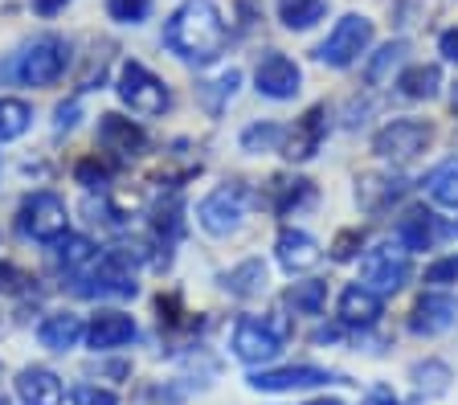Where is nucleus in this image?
Segmentation results:
<instances>
[{
    "mask_svg": "<svg viewBox=\"0 0 458 405\" xmlns=\"http://www.w3.org/2000/svg\"><path fill=\"white\" fill-rule=\"evenodd\" d=\"M164 46L184 62H213L225 49V21H221L213 0H184L181 9L172 13V21L164 25Z\"/></svg>",
    "mask_w": 458,
    "mask_h": 405,
    "instance_id": "obj_1",
    "label": "nucleus"
},
{
    "mask_svg": "<svg viewBox=\"0 0 458 405\" xmlns=\"http://www.w3.org/2000/svg\"><path fill=\"white\" fill-rule=\"evenodd\" d=\"M66 66H70V46L49 33V38L21 46L13 54V62L0 66V78H21L25 87H49V82H57L66 74Z\"/></svg>",
    "mask_w": 458,
    "mask_h": 405,
    "instance_id": "obj_2",
    "label": "nucleus"
},
{
    "mask_svg": "<svg viewBox=\"0 0 458 405\" xmlns=\"http://www.w3.org/2000/svg\"><path fill=\"white\" fill-rule=\"evenodd\" d=\"M140 258L143 254L140 250L131 254L127 246L103 254L98 266L78 283V295H86V300H131L135 291H140V283H135V262Z\"/></svg>",
    "mask_w": 458,
    "mask_h": 405,
    "instance_id": "obj_3",
    "label": "nucleus"
},
{
    "mask_svg": "<svg viewBox=\"0 0 458 405\" xmlns=\"http://www.w3.org/2000/svg\"><path fill=\"white\" fill-rule=\"evenodd\" d=\"M286 319L283 316H246L238 319V328H233V357L242 365H267L283 352V340H286Z\"/></svg>",
    "mask_w": 458,
    "mask_h": 405,
    "instance_id": "obj_4",
    "label": "nucleus"
},
{
    "mask_svg": "<svg viewBox=\"0 0 458 405\" xmlns=\"http://www.w3.org/2000/svg\"><path fill=\"white\" fill-rule=\"evenodd\" d=\"M114 90H119V98L131 106L135 115H164V111L172 106L168 87H164L148 66H140V62H123V66H119V82H114Z\"/></svg>",
    "mask_w": 458,
    "mask_h": 405,
    "instance_id": "obj_5",
    "label": "nucleus"
},
{
    "mask_svg": "<svg viewBox=\"0 0 458 405\" xmlns=\"http://www.w3.org/2000/svg\"><path fill=\"white\" fill-rule=\"evenodd\" d=\"M434 139V127L421 123V119H393L389 127L372 135V152L389 160V165H410L413 156H421Z\"/></svg>",
    "mask_w": 458,
    "mask_h": 405,
    "instance_id": "obj_6",
    "label": "nucleus"
},
{
    "mask_svg": "<svg viewBox=\"0 0 458 405\" xmlns=\"http://www.w3.org/2000/svg\"><path fill=\"white\" fill-rule=\"evenodd\" d=\"M246 209H250L246 184H221L217 193H209L197 205V222H200V230L213 233V238H229V233L242 225Z\"/></svg>",
    "mask_w": 458,
    "mask_h": 405,
    "instance_id": "obj_7",
    "label": "nucleus"
},
{
    "mask_svg": "<svg viewBox=\"0 0 458 405\" xmlns=\"http://www.w3.org/2000/svg\"><path fill=\"white\" fill-rule=\"evenodd\" d=\"M17 225H21V233L33 238V241H57L70 225L66 201H62L57 193L25 197V201H21V213H17Z\"/></svg>",
    "mask_w": 458,
    "mask_h": 405,
    "instance_id": "obj_8",
    "label": "nucleus"
},
{
    "mask_svg": "<svg viewBox=\"0 0 458 405\" xmlns=\"http://www.w3.org/2000/svg\"><path fill=\"white\" fill-rule=\"evenodd\" d=\"M410 279V250L405 246H372L360 258V283L377 295H393Z\"/></svg>",
    "mask_w": 458,
    "mask_h": 405,
    "instance_id": "obj_9",
    "label": "nucleus"
},
{
    "mask_svg": "<svg viewBox=\"0 0 458 405\" xmlns=\"http://www.w3.org/2000/svg\"><path fill=\"white\" fill-rule=\"evenodd\" d=\"M369 46H372V21L360 17V13H348L344 21H335V30L327 33V41L319 46V62L344 70V66H352Z\"/></svg>",
    "mask_w": 458,
    "mask_h": 405,
    "instance_id": "obj_10",
    "label": "nucleus"
},
{
    "mask_svg": "<svg viewBox=\"0 0 458 405\" xmlns=\"http://www.w3.org/2000/svg\"><path fill=\"white\" fill-rule=\"evenodd\" d=\"M98 148L114 165H127V160H140L148 152V135H143L140 123H131L123 115H103L98 119Z\"/></svg>",
    "mask_w": 458,
    "mask_h": 405,
    "instance_id": "obj_11",
    "label": "nucleus"
},
{
    "mask_svg": "<svg viewBox=\"0 0 458 405\" xmlns=\"http://www.w3.org/2000/svg\"><path fill=\"white\" fill-rule=\"evenodd\" d=\"M458 324V300L442 295V291H426L410 311V332L413 336H442Z\"/></svg>",
    "mask_w": 458,
    "mask_h": 405,
    "instance_id": "obj_12",
    "label": "nucleus"
},
{
    "mask_svg": "<svg viewBox=\"0 0 458 405\" xmlns=\"http://www.w3.org/2000/svg\"><path fill=\"white\" fill-rule=\"evenodd\" d=\"M327 381H340L327 368H311V365H291V368H258L250 373V385L262 389V393H295V389H311V385H327Z\"/></svg>",
    "mask_w": 458,
    "mask_h": 405,
    "instance_id": "obj_13",
    "label": "nucleus"
},
{
    "mask_svg": "<svg viewBox=\"0 0 458 405\" xmlns=\"http://www.w3.org/2000/svg\"><path fill=\"white\" fill-rule=\"evenodd\" d=\"M254 82H258V95L283 103V98L299 95L303 74H299V66L286 58V54H262V62H258V70H254Z\"/></svg>",
    "mask_w": 458,
    "mask_h": 405,
    "instance_id": "obj_14",
    "label": "nucleus"
},
{
    "mask_svg": "<svg viewBox=\"0 0 458 405\" xmlns=\"http://www.w3.org/2000/svg\"><path fill=\"white\" fill-rule=\"evenodd\" d=\"M324 131H327V106H311V111L283 135V156L286 160H311V156L319 152V144H324Z\"/></svg>",
    "mask_w": 458,
    "mask_h": 405,
    "instance_id": "obj_15",
    "label": "nucleus"
},
{
    "mask_svg": "<svg viewBox=\"0 0 458 405\" xmlns=\"http://www.w3.org/2000/svg\"><path fill=\"white\" fill-rule=\"evenodd\" d=\"M275 254H278V266L299 274V270H311L315 262H319V241L307 230H291V225H286L275 238Z\"/></svg>",
    "mask_w": 458,
    "mask_h": 405,
    "instance_id": "obj_16",
    "label": "nucleus"
},
{
    "mask_svg": "<svg viewBox=\"0 0 458 405\" xmlns=\"http://www.w3.org/2000/svg\"><path fill=\"white\" fill-rule=\"evenodd\" d=\"M335 311H340V324H348V328H369L381 319V295L369 291L364 283H352V287H344Z\"/></svg>",
    "mask_w": 458,
    "mask_h": 405,
    "instance_id": "obj_17",
    "label": "nucleus"
},
{
    "mask_svg": "<svg viewBox=\"0 0 458 405\" xmlns=\"http://www.w3.org/2000/svg\"><path fill=\"white\" fill-rule=\"evenodd\" d=\"M17 397H21V405H62L66 389H62L57 373L33 365V368H21L17 373Z\"/></svg>",
    "mask_w": 458,
    "mask_h": 405,
    "instance_id": "obj_18",
    "label": "nucleus"
},
{
    "mask_svg": "<svg viewBox=\"0 0 458 405\" xmlns=\"http://www.w3.org/2000/svg\"><path fill=\"white\" fill-rule=\"evenodd\" d=\"M82 336H86V324H82V316H74V311L46 316L41 319V328H38L41 348H49V352H70V348H78Z\"/></svg>",
    "mask_w": 458,
    "mask_h": 405,
    "instance_id": "obj_19",
    "label": "nucleus"
},
{
    "mask_svg": "<svg viewBox=\"0 0 458 405\" xmlns=\"http://www.w3.org/2000/svg\"><path fill=\"white\" fill-rule=\"evenodd\" d=\"M86 340H90V348H98V352L119 348V344H127V340H135V319L123 316V311H98V316L90 319V328H86Z\"/></svg>",
    "mask_w": 458,
    "mask_h": 405,
    "instance_id": "obj_20",
    "label": "nucleus"
},
{
    "mask_svg": "<svg viewBox=\"0 0 458 405\" xmlns=\"http://www.w3.org/2000/svg\"><path fill=\"white\" fill-rule=\"evenodd\" d=\"M438 217L426 209H410L405 217L397 222V241L405 250H429L434 241H438Z\"/></svg>",
    "mask_w": 458,
    "mask_h": 405,
    "instance_id": "obj_21",
    "label": "nucleus"
},
{
    "mask_svg": "<svg viewBox=\"0 0 458 405\" xmlns=\"http://www.w3.org/2000/svg\"><path fill=\"white\" fill-rule=\"evenodd\" d=\"M401 197H405V181H401V176H364L360 189H356V201H360L369 213L389 209V205L401 201Z\"/></svg>",
    "mask_w": 458,
    "mask_h": 405,
    "instance_id": "obj_22",
    "label": "nucleus"
},
{
    "mask_svg": "<svg viewBox=\"0 0 458 405\" xmlns=\"http://www.w3.org/2000/svg\"><path fill=\"white\" fill-rule=\"evenodd\" d=\"M238 87H242L238 70H221V74L209 78V82H197V95H200V103H205V111H209V115H221L229 98L238 95Z\"/></svg>",
    "mask_w": 458,
    "mask_h": 405,
    "instance_id": "obj_23",
    "label": "nucleus"
},
{
    "mask_svg": "<svg viewBox=\"0 0 458 405\" xmlns=\"http://www.w3.org/2000/svg\"><path fill=\"white\" fill-rule=\"evenodd\" d=\"M438 87H442L438 66H410V70H401V78H397V90L405 98H434Z\"/></svg>",
    "mask_w": 458,
    "mask_h": 405,
    "instance_id": "obj_24",
    "label": "nucleus"
},
{
    "mask_svg": "<svg viewBox=\"0 0 458 405\" xmlns=\"http://www.w3.org/2000/svg\"><path fill=\"white\" fill-rule=\"evenodd\" d=\"M225 291L229 295H238V300H250V295H258V291L267 287V266L258 258H250V262H242V266H233L225 274Z\"/></svg>",
    "mask_w": 458,
    "mask_h": 405,
    "instance_id": "obj_25",
    "label": "nucleus"
},
{
    "mask_svg": "<svg viewBox=\"0 0 458 405\" xmlns=\"http://www.w3.org/2000/svg\"><path fill=\"white\" fill-rule=\"evenodd\" d=\"M327 0H278V21L286 30H311L315 21H324Z\"/></svg>",
    "mask_w": 458,
    "mask_h": 405,
    "instance_id": "obj_26",
    "label": "nucleus"
},
{
    "mask_svg": "<svg viewBox=\"0 0 458 405\" xmlns=\"http://www.w3.org/2000/svg\"><path fill=\"white\" fill-rule=\"evenodd\" d=\"M421 184H426V193L434 197L438 205H454V209H458V160L438 165Z\"/></svg>",
    "mask_w": 458,
    "mask_h": 405,
    "instance_id": "obj_27",
    "label": "nucleus"
},
{
    "mask_svg": "<svg viewBox=\"0 0 458 405\" xmlns=\"http://www.w3.org/2000/svg\"><path fill=\"white\" fill-rule=\"evenodd\" d=\"M327 300V287L319 279H307V283H295V287L286 291V308L295 311V316H319Z\"/></svg>",
    "mask_w": 458,
    "mask_h": 405,
    "instance_id": "obj_28",
    "label": "nucleus"
},
{
    "mask_svg": "<svg viewBox=\"0 0 458 405\" xmlns=\"http://www.w3.org/2000/svg\"><path fill=\"white\" fill-rule=\"evenodd\" d=\"M270 189H275V209H278V213L303 209V205L315 201V184H311V181H286V176H278Z\"/></svg>",
    "mask_w": 458,
    "mask_h": 405,
    "instance_id": "obj_29",
    "label": "nucleus"
},
{
    "mask_svg": "<svg viewBox=\"0 0 458 405\" xmlns=\"http://www.w3.org/2000/svg\"><path fill=\"white\" fill-rule=\"evenodd\" d=\"M29 119H33L29 103H21V98H0V144H9V139L25 135Z\"/></svg>",
    "mask_w": 458,
    "mask_h": 405,
    "instance_id": "obj_30",
    "label": "nucleus"
},
{
    "mask_svg": "<svg viewBox=\"0 0 458 405\" xmlns=\"http://www.w3.org/2000/svg\"><path fill=\"white\" fill-rule=\"evenodd\" d=\"M57 262L66 270H82L95 262V241L90 238H78V233H62L57 238Z\"/></svg>",
    "mask_w": 458,
    "mask_h": 405,
    "instance_id": "obj_31",
    "label": "nucleus"
},
{
    "mask_svg": "<svg viewBox=\"0 0 458 405\" xmlns=\"http://www.w3.org/2000/svg\"><path fill=\"white\" fill-rule=\"evenodd\" d=\"M283 135L286 131L278 123H258L242 135V148L246 152H283Z\"/></svg>",
    "mask_w": 458,
    "mask_h": 405,
    "instance_id": "obj_32",
    "label": "nucleus"
},
{
    "mask_svg": "<svg viewBox=\"0 0 458 405\" xmlns=\"http://www.w3.org/2000/svg\"><path fill=\"white\" fill-rule=\"evenodd\" d=\"M401 54H405V41H389V46H385L381 54L372 58V66L364 70V78H369L372 87H377V82H385V74H389V70L401 62Z\"/></svg>",
    "mask_w": 458,
    "mask_h": 405,
    "instance_id": "obj_33",
    "label": "nucleus"
},
{
    "mask_svg": "<svg viewBox=\"0 0 458 405\" xmlns=\"http://www.w3.org/2000/svg\"><path fill=\"white\" fill-rule=\"evenodd\" d=\"M360 246H364L360 230H344V233H335V241H332V258L335 262H352L356 254H360Z\"/></svg>",
    "mask_w": 458,
    "mask_h": 405,
    "instance_id": "obj_34",
    "label": "nucleus"
},
{
    "mask_svg": "<svg viewBox=\"0 0 458 405\" xmlns=\"http://www.w3.org/2000/svg\"><path fill=\"white\" fill-rule=\"evenodd\" d=\"M148 4H152V0H106L111 17L114 21H127V25H135V21L148 17Z\"/></svg>",
    "mask_w": 458,
    "mask_h": 405,
    "instance_id": "obj_35",
    "label": "nucleus"
},
{
    "mask_svg": "<svg viewBox=\"0 0 458 405\" xmlns=\"http://www.w3.org/2000/svg\"><path fill=\"white\" fill-rule=\"evenodd\" d=\"M74 176L86 184V189H106V181H111V165H98V160H82V165L74 168Z\"/></svg>",
    "mask_w": 458,
    "mask_h": 405,
    "instance_id": "obj_36",
    "label": "nucleus"
},
{
    "mask_svg": "<svg viewBox=\"0 0 458 405\" xmlns=\"http://www.w3.org/2000/svg\"><path fill=\"white\" fill-rule=\"evenodd\" d=\"M426 283L429 287H446V283H458V254L454 258H438L426 266Z\"/></svg>",
    "mask_w": 458,
    "mask_h": 405,
    "instance_id": "obj_37",
    "label": "nucleus"
},
{
    "mask_svg": "<svg viewBox=\"0 0 458 405\" xmlns=\"http://www.w3.org/2000/svg\"><path fill=\"white\" fill-rule=\"evenodd\" d=\"M156 311H160V328H176V324H181V300H176V295H160Z\"/></svg>",
    "mask_w": 458,
    "mask_h": 405,
    "instance_id": "obj_38",
    "label": "nucleus"
},
{
    "mask_svg": "<svg viewBox=\"0 0 458 405\" xmlns=\"http://www.w3.org/2000/svg\"><path fill=\"white\" fill-rule=\"evenodd\" d=\"M74 405H119V401H114V393H106V389L82 385V389L74 393Z\"/></svg>",
    "mask_w": 458,
    "mask_h": 405,
    "instance_id": "obj_39",
    "label": "nucleus"
},
{
    "mask_svg": "<svg viewBox=\"0 0 458 405\" xmlns=\"http://www.w3.org/2000/svg\"><path fill=\"white\" fill-rule=\"evenodd\" d=\"M21 287H25V274H21L17 266H9V262H0V295L21 291Z\"/></svg>",
    "mask_w": 458,
    "mask_h": 405,
    "instance_id": "obj_40",
    "label": "nucleus"
},
{
    "mask_svg": "<svg viewBox=\"0 0 458 405\" xmlns=\"http://www.w3.org/2000/svg\"><path fill=\"white\" fill-rule=\"evenodd\" d=\"M438 49H442V58L446 62H458V30H446L438 38Z\"/></svg>",
    "mask_w": 458,
    "mask_h": 405,
    "instance_id": "obj_41",
    "label": "nucleus"
},
{
    "mask_svg": "<svg viewBox=\"0 0 458 405\" xmlns=\"http://www.w3.org/2000/svg\"><path fill=\"white\" fill-rule=\"evenodd\" d=\"M74 123H78V103H62L57 106V131H66Z\"/></svg>",
    "mask_w": 458,
    "mask_h": 405,
    "instance_id": "obj_42",
    "label": "nucleus"
},
{
    "mask_svg": "<svg viewBox=\"0 0 458 405\" xmlns=\"http://www.w3.org/2000/svg\"><path fill=\"white\" fill-rule=\"evenodd\" d=\"M360 405H401L397 397H393V389H372L369 397H364Z\"/></svg>",
    "mask_w": 458,
    "mask_h": 405,
    "instance_id": "obj_43",
    "label": "nucleus"
},
{
    "mask_svg": "<svg viewBox=\"0 0 458 405\" xmlns=\"http://www.w3.org/2000/svg\"><path fill=\"white\" fill-rule=\"evenodd\" d=\"M70 0H33V9L41 13V17H54V13H62Z\"/></svg>",
    "mask_w": 458,
    "mask_h": 405,
    "instance_id": "obj_44",
    "label": "nucleus"
},
{
    "mask_svg": "<svg viewBox=\"0 0 458 405\" xmlns=\"http://www.w3.org/2000/svg\"><path fill=\"white\" fill-rule=\"evenodd\" d=\"M307 405H344V401H335V397H319V401H307Z\"/></svg>",
    "mask_w": 458,
    "mask_h": 405,
    "instance_id": "obj_45",
    "label": "nucleus"
},
{
    "mask_svg": "<svg viewBox=\"0 0 458 405\" xmlns=\"http://www.w3.org/2000/svg\"><path fill=\"white\" fill-rule=\"evenodd\" d=\"M450 106H454V111H458V87H454V95H450Z\"/></svg>",
    "mask_w": 458,
    "mask_h": 405,
    "instance_id": "obj_46",
    "label": "nucleus"
},
{
    "mask_svg": "<svg viewBox=\"0 0 458 405\" xmlns=\"http://www.w3.org/2000/svg\"><path fill=\"white\" fill-rule=\"evenodd\" d=\"M0 405H9V397H4V393H0Z\"/></svg>",
    "mask_w": 458,
    "mask_h": 405,
    "instance_id": "obj_47",
    "label": "nucleus"
}]
</instances>
